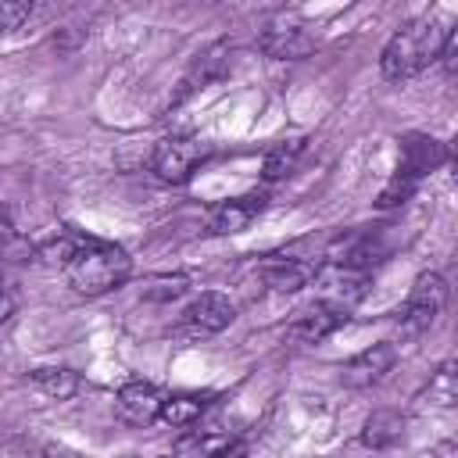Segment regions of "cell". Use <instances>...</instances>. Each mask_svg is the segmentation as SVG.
<instances>
[{"label":"cell","instance_id":"1","mask_svg":"<svg viewBox=\"0 0 458 458\" xmlns=\"http://www.w3.org/2000/svg\"><path fill=\"white\" fill-rule=\"evenodd\" d=\"M444 36L447 29L440 25V18H415L408 21L404 29H397L390 36V43L383 47L379 54V68H383V79L390 82H404L411 75H419L426 64H433L440 57V47H444Z\"/></svg>","mask_w":458,"mask_h":458},{"label":"cell","instance_id":"2","mask_svg":"<svg viewBox=\"0 0 458 458\" xmlns=\"http://www.w3.org/2000/svg\"><path fill=\"white\" fill-rule=\"evenodd\" d=\"M129 272H132L129 254H125L118 243L93 240V236L75 240V250H72V258H68V265H64L68 283H72L79 293H89V297L122 286V283L129 279Z\"/></svg>","mask_w":458,"mask_h":458},{"label":"cell","instance_id":"3","mask_svg":"<svg viewBox=\"0 0 458 458\" xmlns=\"http://www.w3.org/2000/svg\"><path fill=\"white\" fill-rule=\"evenodd\" d=\"M204 143L193 140V136H165L154 143V154H150V168L161 182H172V186H182L190 182L193 168L204 161Z\"/></svg>","mask_w":458,"mask_h":458},{"label":"cell","instance_id":"4","mask_svg":"<svg viewBox=\"0 0 458 458\" xmlns=\"http://www.w3.org/2000/svg\"><path fill=\"white\" fill-rule=\"evenodd\" d=\"M444 304H447V283H444V276H440V272H422V276L415 279V286H411L404 308L397 311V315H401V329H404V333H422V329H429V326L440 318Z\"/></svg>","mask_w":458,"mask_h":458},{"label":"cell","instance_id":"5","mask_svg":"<svg viewBox=\"0 0 458 458\" xmlns=\"http://www.w3.org/2000/svg\"><path fill=\"white\" fill-rule=\"evenodd\" d=\"M233 318H236V304L225 293L208 290L197 301H190V308L182 311V329L190 336H211V333H222Z\"/></svg>","mask_w":458,"mask_h":458},{"label":"cell","instance_id":"6","mask_svg":"<svg viewBox=\"0 0 458 458\" xmlns=\"http://www.w3.org/2000/svg\"><path fill=\"white\" fill-rule=\"evenodd\" d=\"M258 47H261L268 57H279V61H297V57L311 54L315 39L304 32V25H301L297 18H286V14H283V18H276V21H268V25L261 29Z\"/></svg>","mask_w":458,"mask_h":458},{"label":"cell","instance_id":"7","mask_svg":"<svg viewBox=\"0 0 458 458\" xmlns=\"http://www.w3.org/2000/svg\"><path fill=\"white\" fill-rule=\"evenodd\" d=\"M265 193L261 190H250V193H243V197H229V200H222V204H215L211 208V215H208V229L215 233V236H233V233H243L261 211H265Z\"/></svg>","mask_w":458,"mask_h":458},{"label":"cell","instance_id":"8","mask_svg":"<svg viewBox=\"0 0 458 458\" xmlns=\"http://www.w3.org/2000/svg\"><path fill=\"white\" fill-rule=\"evenodd\" d=\"M351 311L347 308H336L329 301H315L311 308H304L293 322H290V336L301 340V344H322L326 336H333L340 326H347Z\"/></svg>","mask_w":458,"mask_h":458},{"label":"cell","instance_id":"9","mask_svg":"<svg viewBox=\"0 0 458 458\" xmlns=\"http://www.w3.org/2000/svg\"><path fill=\"white\" fill-rule=\"evenodd\" d=\"M161 401H165V397H161V390H157L154 383L136 379V383H125V386L118 390L114 408H118V415H122L125 422H132V426H147V422L157 419Z\"/></svg>","mask_w":458,"mask_h":458},{"label":"cell","instance_id":"10","mask_svg":"<svg viewBox=\"0 0 458 458\" xmlns=\"http://www.w3.org/2000/svg\"><path fill=\"white\" fill-rule=\"evenodd\" d=\"M318 272V261H304V258H290V254H276L265 265V283L276 293H297L304 290Z\"/></svg>","mask_w":458,"mask_h":458},{"label":"cell","instance_id":"11","mask_svg":"<svg viewBox=\"0 0 458 458\" xmlns=\"http://www.w3.org/2000/svg\"><path fill=\"white\" fill-rule=\"evenodd\" d=\"M390 365H394V347L390 344H372L344 365V383L347 386H372L390 372Z\"/></svg>","mask_w":458,"mask_h":458},{"label":"cell","instance_id":"12","mask_svg":"<svg viewBox=\"0 0 458 458\" xmlns=\"http://www.w3.org/2000/svg\"><path fill=\"white\" fill-rule=\"evenodd\" d=\"M233 444H236V437L229 429H193L175 440L172 458H222Z\"/></svg>","mask_w":458,"mask_h":458},{"label":"cell","instance_id":"13","mask_svg":"<svg viewBox=\"0 0 458 458\" xmlns=\"http://www.w3.org/2000/svg\"><path fill=\"white\" fill-rule=\"evenodd\" d=\"M444 161V147L433 136H408L404 140V157H401V172L422 179L429 168H437Z\"/></svg>","mask_w":458,"mask_h":458},{"label":"cell","instance_id":"14","mask_svg":"<svg viewBox=\"0 0 458 458\" xmlns=\"http://www.w3.org/2000/svg\"><path fill=\"white\" fill-rule=\"evenodd\" d=\"M401 433H404V419H401L397 411L379 408V411H372V415L365 419V426H361V444L372 447V451H383V447L397 444Z\"/></svg>","mask_w":458,"mask_h":458},{"label":"cell","instance_id":"15","mask_svg":"<svg viewBox=\"0 0 458 458\" xmlns=\"http://www.w3.org/2000/svg\"><path fill=\"white\" fill-rule=\"evenodd\" d=\"M208 404H211L208 394H172V397L161 401L157 419L168 422V426H193L208 411Z\"/></svg>","mask_w":458,"mask_h":458},{"label":"cell","instance_id":"16","mask_svg":"<svg viewBox=\"0 0 458 458\" xmlns=\"http://www.w3.org/2000/svg\"><path fill=\"white\" fill-rule=\"evenodd\" d=\"M32 383L47 397H54V401H68V397L79 394V372H72L64 365H39V369H32Z\"/></svg>","mask_w":458,"mask_h":458},{"label":"cell","instance_id":"17","mask_svg":"<svg viewBox=\"0 0 458 458\" xmlns=\"http://www.w3.org/2000/svg\"><path fill=\"white\" fill-rule=\"evenodd\" d=\"M301 150H304V136L279 140V143H276V147L265 154V165H261L265 182H276V179L290 175V172H293V165H297V157H301Z\"/></svg>","mask_w":458,"mask_h":458},{"label":"cell","instance_id":"18","mask_svg":"<svg viewBox=\"0 0 458 458\" xmlns=\"http://www.w3.org/2000/svg\"><path fill=\"white\" fill-rule=\"evenodd\" d=\"M225 64H229V43L222 39V43H211L200 57H197V64H193V82H211V79H218L222 72H225Z\"/></svg>","mask_w":458,"mask_h":458},{"label":"cell","instance_id":"19","mask_svg":"<svg viewBox=\"0 0 458 458\" xmlns=\"http://www.w3.org/2000/svg\"><path fill=\"white\" fill-rule=\"evenodd\" d=\"M415 186H419V179L397 168V175H394V179L383 186V193H379V208H397V204H404V200L415 193Z\"/></svg>","mask_w":458,"mask_h":458},{"label":"cell","instance_id":"20","mask_svg":"<svg viewBox=\"0 0 458 458\" xmlns=\"http://www.w3.org/2000/svg\"><path fill=\"white\" fill-rule=\"evenodd\" d=\"M29 18H32V4H25V0H0V36L18 32Z\"/></svg>","mask_w":458,"mask_h":458},{"label":"cell","instance_id":"21","mask_svg":"<svg viewBox=\"0 0 458 458\" xmlns=\"http://www.w3.org/2000/svg\"><path fill=\"white\" fill-rule=\"evenodd\" d=\"M429 390L440 397V404H451V401H454V365H451V361H444V365L437 369Z\"/></svg>","mask_w":458,"mask_h":458},{"label":"cell","instance_id":"22","mask_svg":"<svg viewBox=\"0 0 458 458\" xmlns=\"http://www.w3.org/2000/svg\"><path fill=\"white\" fill-rule=\"evenodd\" d=\"M72 250H75V240H68V236H57V240H50L39 254H43V261L47 265H68V258H72Z\"/></svg>","mask_w":458,"mask_h":458},{"label":"cell","instance_id":"23","mask_svg":"<svg viewBox=\"0 0 458 458\" xmlns=\"http://www.w3.org/2000/svg\"><path fill=\"white\" fill-rule=\"evenodd\" d=\"M47 458H86V454H79L72 447H61V444H47Z\"/></svg>","mask_w":458,"mask_h":458},{"label":"cell","instance_id":"24","mask_svg":"<svg viewBox=\"0 0 458 458\" xmlns=\"http://www.w3.org/2000/svg\"><path fill=\"white\" fill-rule=\"evenodd\" d=\"M11 311H14V301H11V293H4V290H0V322H4Z\"/></svg>","mask_w":458,"mask_h":458}]
</instances>
